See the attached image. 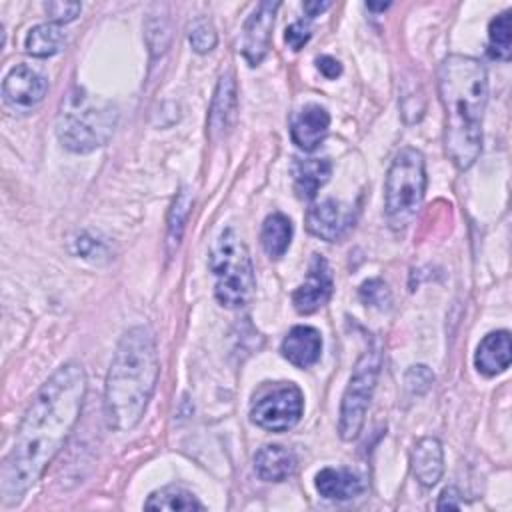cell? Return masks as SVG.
Returning <instances> with one entry per match:
<instances>
[{
	"instance_id": "5bb4252c",
	"label": "cell",
	"mask_w": 512,
	"mask_h": 512,
	"mask_svg": "<svg viewBox=\"0 0 512 512\" xmlns=\"http://www.w3.org/2000/svg\"><path fill=\"white\" fill-rule=\"evenodd\" d=\"M282 356L296 368H308L318 362L322 352V334L314 326H294L282 340Z\"/></svg>"
},
{
	"instance_id": "cb8c5ba5",
	"label": "cell",
	"mask_w": 512,
	"mask_h": 512,
	"mask_svg": "<svg viewBox=\"0 0 512 512\" xmlns=\"http://www.w3.org/2000/svg\"><path fill=\"white\" fill-rule=\"evenodd\" d=\"M488 54L496 60H510L512 54V20H510V10L498 14L488 28Z\"/></svg>"
},
{
	"instance_id": "ffe728a7",
	"label": "cell",
	"mask_w": 512,
	"mask_h": 512,
	"mask_svg": "<svg viewBox=\"0 0 512 512\" xmlns=\"http://www.w3.org/2000/svg\"><path fill=\"white\" fill-rule=\"evenodd\" d=\"M332 164L326 158H306L294 164V190L298 198L312 200L328 182Z\"/></svg>"
},
{
	"instance_id": "5b68a950",
	"label": "cell",
	"mask_w": 512,
	"mask_h": 512,
	"mask_svg": "<svg viewBox=\"0 0 512 512\" xmlns=\"http://www.w3.org/2000/svg\"><path fill=\"white\" fill-rule=\"evenodd\" d=\"M210 270L214 274L216 300L226 308H242L250 302L256 278L250 252L236 230L226 228L210 250Z\"/></svg>"
},
{
	"instance_id": "d6a6232c",
	"label": "cell",
	"mask_w": 512,
	"mask_h": 512,
	"mask_svg": "<svg viewBox=\"0 0 512 512\" xmlns=\"http://www.w3.org/2000/svg\"><path fill=\"white\" fill-rule=\"evenodd\" d=\"M462 504H460V494L456 488H444L442 494H440V500H438V510H446V508H454L458 510Z\"/></svg>"
},
{
	"instance_id": "7402d4cb",
	"label": "cell",
	"mask_w": 512,
	"mask_h": 512,
	"mask_svg": "<svg viewBox=\"0 0 512 512\" xmlns=\"http://www.w3.org/2000/svg\"><path fill=\"white\" fill-rule=\"evenodd\" d=\"M146 510H170V512H192L204 510V504L196 500L192 492L182 486H164L148 496L144 502Z\"/></svg>"
},
{
	"instance_id": "484cf974",
	"label": "cell",
	"mask_w": 512,
	"mask_h": 512,
	"mask_svg": "<svg viewBox=\"0 0 512 512\" xmlns=\"http://www.w3.org/2000/svg\"><path fill=\"white\" fill-rule=\"evenodd\" d=\"M360 300L372 308H378V310H384L390 306L392 302V294H390V288L384 280L380 278H370L366 282H362L360 286Z\"/></svg>"
},
{
	"instance_id": "3957f363",
	"label": "cell",
	"mask_w": 512,
	"mask_h": 512,
	"mask_svg": "<svg viewBox=\"0 0 512 512\" xmlns=\"http://www.w3.org/2000/svg\"><path fill=\"white\" fill-rule=\"evenodd\" d=\"M160 372L154 332L148 326L130 328L118 342L104 388L108 424L126 432L144 416Z\"/></svg>"
},
{
	"instance_id": "f1b7e54d",
	"label": "cell",
	"mask_w": 512,
	"mask_h": 512,
	"mask_svg": "<svg viewBox=\"0 0 512 512\" xmlns=\"http://www.w3.org/2000/svg\"><path fill=\"white\" fill-rule=\"evenodd\" d=\"M434 382V374L428 370V366L424 364H418V366H412L408 372H406V386L410 392L414 394H422L430 388V384Z\"/></svg>"
},
{
	"instance_id": "2e32d148",
	"label": "cell",
	"mask_w": 512,
	"mask_h": 512,
	"mask_svg": "<svg viewBox=\"0 0 512 512\" xmlns=\"http://www.w3.org/2000/svg\"><path fill=\"white\" fill-rule=\"evenodd\" d=\"M410 464L422 486H434L444 472L442 444L432 436L418 440L410 452Z\"/></svg>"
},
{
	"instance_id": "1f68e13d",
	"label": "cell",
	"mask_w": 512,
	"mask_h": 512,
	"mask_svg": "<svg viewBox=\"0 0 512 512\" xmlns=\"http://www.w3.org/2000/svg\"><path fill=\"white\" fill-rule=\"evenodd\" d=\"M76 246H78L76 252H78L80 256H84V258H90V256H94L98 250H102V244H100L98 240L90 238L88 234H80L78 240H76Z\"/></svg>"
},
{
	"instance_id": "8fae6325",
	"label": "cell",
	"mask_w": 512,
	"mask_h": 512,
	"mask_svg": "<svg viewBox=\"0 0 512 512\" xmlns=\"http://www.w3.org/2000/svg\"><path fill=\"white\" fill-rule=\"evenodd\" d=\"M332 288H334V282H332L328 262L320 254H314V258L308 266L306 280L292 294L294 308L300 314L316 312L318 308H322L330 300Z\"/></svg>"
},
{
	"instance_id": "30bf717a",
	"label": "cell",
	"mask_w": 512,
	"mask_h": 512,
	"mask_svg": "<svg viewBox=\"0 0 512 512\" xmlns=\"http://www.w3.org/2000/svg\"><path fill=\"white\" fill-rule=\"evenodd\" d=\"M280 2H260L248 16L242 34V56L250 66L262 62L270 48V34Z\"/></svg>"
},
{
	"instance_id": "f546056e",
	"label": "cell",
	"mask_w": 512,
	"mask_h": 512,
	"mask_svg": "<svg viewBox=\"0 0 512 512\" xmlns=\"http://www.w3.org/2000/svg\"><path fill=\"white\" fill-rule=\"evenodd\" d=\"M310 36H312V32H310V26L306 24V22H302V20H298V22H294V24H290L288 28H286V42H288V46L292 48V50H300V48H304V44L310 40Z\"/></svg>"
},
{
	"instance_id": "4dcf8cb0",
	"label": "cell",
	"mask_w": 512,
	"mask_h": 512,
	"mask_svg": "<svg viewBox=\"0 0 512 512\" xmlns=\"http://www.w3.org/2000/svg\"><path fill=\"white\" fill-rule=\"evenodd\" d=\"M316 66H318V70H320L326 78H336V76L342 74L340 62H338L336 58H332V56H318V58H316Z\"/></svg>"
},
{
	"instance_id": "e0dca14e",
	"label": "cell",
	"mask_w": 512,
	"mask_h": 512,
	"mask_svg": "<svg viewBox=\"0 0 512 512\" xmlns=\"http://www.w3.org/2000/svg\"><path fill=\"white\" fill-rule=\"evenodd\" d=\"M236 82L232 74H224L218 80L214 98H212V106H210V114H208V124H210V132L214 136H224L234 120H236Z\"/></svg>"
},
{
	"instance_id": "8992f818",
	"label": "cell",
	"mask_w": 512,
	"mask_h": 512,
	"mask_svg": "<svg viewBox=\"0 0 512 512\" xmlns=\"http://www.w3.org/2000/svg\"><path fill=\"white\" fill-rule=\"evenodd\" d=\"M426 190L424 156L416 148H402L386 174V218L394 230H402L416 216Z\"/></svg>"
},
{
	"instance_id": "6da1fadb",
	"label": "cell",
	"mask_w": 512,
	"mask_h": 512,
	"mask_svg": "<svg viewBox=\"0 0 512 512\" xmlns=\"http://www.w3.org/2000/svg\"><path fill=\"white\" fill-rule=\"evenodd\" d=\"M86 396V372L78 362L60 366L32 398L14 444L0 468V496L18 504L62 450L78 422Z\"/></svg>"
},
{
	"instance_id": "4fadbf2b",
	"label": "cell",
	"mask_w": 512,
	"mask_h": 512,
	"mask_svg": "<svg viewBox=\"0 0 512 512\" xmlns=\"http://www.w3.org/2000/svg\"><path fill=\"white\" fill-rule=\"evenodd\" d=\"M328 126H330L328 112L318 104H308L294 114L290 122V136L298 148L312 152L326 138Z\"/></svg>"
},
{
	"instance_id": "9a60e30c",
	"label": "cell",
	"mask_w": 512,
	"mask_h": 512,
	"mask_svg": "<svg viewBox=\"0 0 512 512\" xmlns=\"http://www.w3.org/2000/svg\"><path fill=\"white\" fill-rule=\"evenodd\" d=\"M512 360V346H510V334L506 330L490 332L482 338V342L476 348L474 364L478 372L484 376H496L504 372L510 366Z\"/></svg>"
},
{
	"instance_id": "836d02e7",
	"label": "cell",
	"mask_w": 512,
	"mask_h": 512,
	"mask_svg": "<svg viewBox=\"0 0 512 512\" xmlns=\"http://www.w3.org/2000/svg\"><path fill=\"white\" fill-rule=\"evenodd\" d=\"M326 8H330V2H304V12L314 18L318 16L320 12H324Z\"/></svg>"
},
{
	"instance_id": "277c9868",
	"label": "cell",
	"mask_w": 512,
	"mask_h": 512,
	"mask_svg": "<svg viewBox=\"0 0 512 512\" xmlns=\"http://www.w3.org/2000/svg\"><path fill=\"white\" fill-rule=\"evenodd\" d=\"M116 122L118 112L112 102L74 88L62 102L56 134L64 148L86 154L112 138Z\"/></svg>"
},
{
	"instance_id": "9c48e42d",
	"label": "cell",
	"mask_w": 512,
	"mask_h": 512,
	"mask_svg": "<svg viewBox=\"0 0 512 512\" xmlns=\"http://www.w3.org/2000/svg\"><path fill=\"white\" fill-rule=\"evenodd\" d=\"M48 90V80L44 74L28 64H16L2 82L4 102L20 112L38 106Z\"/></svg>"
},
{
	"instance_id": "d4e9b609",
	"label": "cell",
	"mask_w": 512,
	"mask_h": 512,
	"mask_svg": "<svg viewBox=\"0 0 512 512\" xmlns=\"http://www.w3.org/2000/svg\"><path fill=\"white\" fill-rule=\"evenodd\" d=\"M190 208H192V196L188 194V190H180L174 204H172V210H170V216H168V242L174 246H178L180 238H182V232H184V226H186V220H188V214H190Z\"/></svg>"
},
{
	"instance_id": "52a82bcc",
	"label": "cell",
	"mask_w": 512,
	"mask_h": 512,
	"mask_svg": "<svg viewBox=\"0 0 512 512\" xmlns=\"http://www.w3.org/2000/svg\"><path fill=\"white\" fill-rule=\"evenodd\" d=\"M380 362L382 358L378 348L370 346L354 366V372L348 380V386L344 390L342 404H340L338 432L342 440H354L364 426L366 410H368L372 392L376 388Z\"/></svg>"
},
{
	"instance_id": "44dd1931",
	"label": "cell",
	"mask_w": 512,
	"mask_h": 512,
	"mask_svg": "<svg viewBox=\"0 0 512 512\" xmlns=\"http://www.w3.org/2000/svg\"><path fill=\"white\" fill-rule=\"evenodd\" d=\"M262 248L270 258H282L292 240V222L282 212H272L266 216L260 232Z\"/></svg>"
},
{
	"instance_id": "7a4b0ae2",
	"label": "cell",
	"mask_w": 512,
	"mask_h": 512,
	"mask_svg": "<svg viewBox=\"0 0 512 512\" xmlns=\"http://www.w3.org/2000/svg\"><path fill=\"white\" fill-rule=\"evenodd\" d=\"M438 92L444 106V148L452 164L470 168L482 146V116L488 100V76L480 60L450 54L438 70Z\"/></svg>"
},
{
	"instance_id": "4316f807",
	"label": "cell",
	"mask_w": 512,
	"mask_h": 512,
	"mask_svg": "<svg viewBox=\"0 0 512 512\" xmlns=\"http://www.w3.org/2000/svg\"><path fill=\"white\" fill-rule=\"evenodd\" d=\"M190 46L198 54H206L216 46V30L208 20H196L188 34Z\"/></svg>"
},
{
	"instance_id": "83f0119b",
	"label": "cell",
	"mask_w": 512,
	"mask_h": 512,
	"mask_svg": "<svg viewBox=\"0 0 512 512\" xmlns=\"http://www.w3.org/2000/svg\"><path fill=\"white\" fill-rule=\"evenodd\" d=\"M44 10L56 24H64L72 22L80 14L82 6L80 2H46Z\"/></svg>"
},
{
	"instance_id": "603a6c76",
	"label": "cell",
	"mask_w": 512,
	"mask_h": 512,
	"mask_svg": "<svg viewBox=\"0 0 512 512\" xmlns=\"http://www.w3.org/2000/svg\"><path fill=\"white\" fill-rule=\"evenodd\" d=\"M26 52L30 56L36 58H48L54 56L62 50L64 46V32L60 30L58 24L54 22H46V24H38L34 26L28 36H26Z\"/></svg>"
},
{
	"instance_id": "e575fe53",
	"label": "cell",
	"mask_w": 512,
	"mask_h": 512,
	"mask_svg": "<svg viewBox=\"0 0 512 512\" xmlns=\"http://www.w3.org/2000/svg\"><path fill=\"white\" fill-rule=\"evenodd\" d=\"M370 10H386L390 6V2H384V4H374V2H368L366 4Z\"/></svg>"
},
{
	"instance_id": "d6986e66",
	"label": "cell",
	"mask_w": 512,
	"mask_h": 512,
	"mask_svg": "<svg viewBox=\"0 0 512 512\" xmlns=\"http://www.w3.org/2000/svg\"><path fill=\"white\" fill-rule=\"evenodd\" d=\"M254 470L266 482H282L296 470V456L278 444L262 446L254 456Z\"/></svg>"
},
{
	"instance_id": "ba28073f",
	"label": "cell",
	"mask_w": 512,
	"mask_h": 512,
	"mask_svg": "<svg viewBox=\"0 0 512 512\" xmlns=\"http://www.w3.org/2000/svg\"><path fill=\"white\" fill-rule=\"evenodd\" d=\"M302 410V392L298 386L288 382L262 394L250 410V420L262 430L286 432L298 424Z\"/></svg>"
},
{
	"instance_id": "ac0fdd59",
	"label": "cell",
	"mask_w": 512,
	"mask_h": 512,
	"mask_svg": "<svg viewBox=\"0 0 512 512\" xmlns=\"http://www.w3.org/2000/svg\"><path fill=\"white\" fill-rule=\"evenodd\" d=\"M364 480L346 468H324L316 474V490L328 500H352L364 492Z\"/></svg>"
},
{
	"instance_id": "7c38bea8",
	"label": "cell",
	"mask_w": 512,
	"mask_h": 512,
	"mask_svg": "<svg viewBox=\"0 0 512 512\" xmlns=\"http://www.w3.org/2000/svg\"><path fill=\"white\" fill-rule=\"evenodd\" d=\"M354 222L352 210L334 198L322 200L320 204H314L306 212V228L310 234L334 242L338 240Z\"/></svg>"
}]
</instances>
